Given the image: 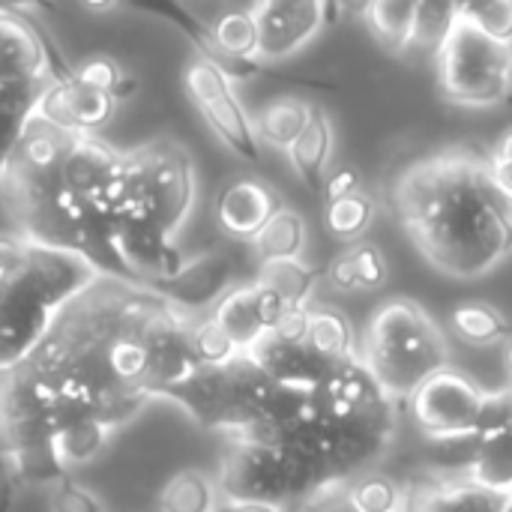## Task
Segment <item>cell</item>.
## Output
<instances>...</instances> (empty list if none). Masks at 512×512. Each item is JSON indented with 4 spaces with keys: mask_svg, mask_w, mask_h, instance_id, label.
Masks as SVG:
<instances>
[{
    "mask_svg": "<svg viewBox=\"0 0 512 512\" xmlns=\"http://www.w3.org/2000/svg\"><path fill=\"white\" fill-rule=\"evenodd\" d=\"M492 162L474 150H444L402 171L396 213L423 258L456 279L492 273L512 252L489 207Z\"/></svg>",
    "mask_w": 512,
    "mask_h": 512,
    "instance_id": "cell-1",
    "label": "cell"
},
{
    "mask_svg": "<svg viewBox=\"0 0 512 512\" xmlns=\"http://www.w3.org/2000/svg\"><path fill=\"white\" fill-rule=\"evenodd\" d=\"M360 360L393 402H411L429 378L450 369V348L420 303L393 297L372 315Z\"/></svg>",
    "mask_w": 512,
    "mask_h": 512,
    "instance_id": "cell-2",
    "label": "cell"
},
{
    "mask_svg": "<svg viewBox=\"0 0 512 512\" xmlns=\"http://www.w3.org/2000/svg\"><path fill=\"white\" fill-rule=\"evenodd\" d=\"M273 390L276 384L246 354H240L231 366L198 369L189 381L159 390L156 399L177 402L198 426L222 432L231 441L264 426Z\"/></svg>",
    "mask_w": 512,
    "mask_h": 512,
    "instance_id": "cell-3",
    "label": "cell"
},
{
    "mask_svg": "<svg viewBox=\"0 0 512 512\" xmlns=\"http://www.w3.org/2000/svg\"><path fill=\"white\" fill-rule=\"evenodd\" d=\"M195 201V168L174 141H150L123 153V219L144 222L165 237H177Z\"/></svg>",
    "mask_w": 512,
    "mask_h": 512,
    "instance_id": "cell-4",
    "label": "cell"
},
{
    "mask_svg": "<svg viewBox=\"0 0 512 512\" xmlns=\"http://www.w3.org/2000/svg\"><path fill=\"white\" fill-rule=\"evenodd\" d=\"M327 480L330 477L318 465L288 453L285 447L261 441H228L216 489L219 501L297 507Z\"/></svg>",
    "mask_w": 512,
    "mask_h": 512,
    "instance_id": "cell-5",
    "label": "cell"
},
{
    "mask_svg": "<svg viewBox=\"0 0 512 512\" xmlns=\"http://www.w3.org/2000/svg\"><path fill=\"white\" fill-rule=\"evenodd\" d=\"M438 60L441 90L450 102L489 108L512 93V45L489 39L465 18H459Z\"/></svg>",
    "mask_w": 512,
    "mask_h": 512,
    "instance_id": "cell-6",
    "label": "cell"
},
{
    "mask_svg": "<svg viewBox=\"0 0 512 512\" xmlns=\"http://www.w3.org/2000/svg\"><path fill=\"white\" fill-rule=\"evenodd\" d=\"M186 93L192 96L195 108L204 114L213 135L243 162L261 165V141L255 135V123L243 111L240 99L231 90V81L207 60L195 57L183 69Z\"/></svg>",
    "mask_w": 512,
    "mask_h": 512,
    "instance_id": "cell-7",
    "label": "cell"
},
{
    "mask_svg": "<svg viewBox=\"0 0 512 512\" xmlns=\"http://www.w3.org/2000/svg\"><path fill=\"white\" fill-rule=\"evenodd\" d=\"M483 402H486V390H480L468 375L456 369H444L411 396V414L429 441L456 438V435H471L477 429Z\"/></svg>",
    "mask_w": 512,
    "mask_h": 512,
    "instance_id": "cell-8",
    "label": "cell"
},
{
    "mask_svg": "<svg viewBox=\"0 0 512 512\" xmlns=\"http://www.w3.org/2000/svg\"><path fill=\"white\" fill-rule=\"evenodd\" d=\"M57 309H51L21 279H0V375L18 369L48 336Z\"/></svg>",
    "mask_w": 512,
    "mask_h": 512,
    "instance_id": "cell-9",
    "label": "cell"
},
{
    "mask_svg": "<svg viewBox=\"0 0 512 512\" xmlns=\"http://www.w3.org/2000/svg\"><path fill=\"white\" fill-rule=\"evenodd\" d=\"M237 279V258L225 249H210L198 258H186V264L171 279L150 285V291L192 318L195 312H213L219 300L240 285Z\"/></svg>",
    "mask_w": 512,
    "mask_h": 512,
    "instance_id": "cell-10",
    "label": "cell"
},
{
    "mask_svg": "<svg viewBox=\"0 0 512 512\" xmlns=\"http://www.w3.org/2000/svg\"><path fill=\"white\" fill-rule=\"evenodd\" d=\"M258 24V60L276 63L306 48L327 24V3L318 0H264L252 3Z\"/></svg>",
    "mask_w": 512,
    "mask_h": 512,
    "instance_id": "cell-11",
    "label": "cell"
},
{
    "mask_svg": "<svg viewBox=\"0 0 512 512\" xmlns=\"http://www.w3.org/2000/svg\"><path fill=\"white\" fill-rule=\"evenodd\" d=\"M114 105H117V99L111 93L93 90V87L75 81L69 72V75L54 78L45 87V93L36 105V120H42L54 129L72 132V135H93L96 129H102L111 120Z\"/></svg>",
    "mask_w": 512,
    "mask_h": 512,
    "instance_id": "cell-12",
    "label": "cell"
},
{
    "mask_svg": "<svg viewBox=\"0 0 512 512\" xmlns=\"http://www.w3.org/2000/svg\"><path fill=\"white\" fill-rule=\"evenodd\" d=\"M69 72L57 66L45 36L30 21L12 9H0V81H48Z\"/></svg>",
    "mask_w": 512,
    "mask_h": 512,
    "instance_id": "cell-13",
    "label": "cell"
},
{
    "mask_svg": "<svg viewBox=\"0 0 512 512\" xmlns=\"http://www.w3.org/2000/svg\"><path fill=\"white\" fill-rule=\"evenodd\" d=\"M282 312L285 303L273 291L252 282V285H237L231 294H225L219 306L210 312V318L237 342L243 354H249L267 333H273Z\"/></svg>",
    "mask_w": 512,
    "mask_h": 512,
    "instance_id": "cell-14",
    "label": "cell"
},
{
    "mask_svg": "<svg viewBox=\"0 0 512 512\" xmlns=\"http://www.w3.org/2000/svg\"><path fill=\"white\" fill-rule=\"evenodd\" d=\"M276 189L258 177H240L228 183L216 198V222L234 240H255L261 228L282 210Z\"/></svg>",
    "mask_w": 512,
    "mask_h": 512,
    "instance_id": "cell-15",
    "label": "cell"
},
{
    "mask_svg": "<svg viewBox=\"0 0 512 512\" xmlns=\"http://www.w3.org/2000/svg\"><path fill=\"white\" fill-rule=\"evenodd\" d=\"M507 495L489 492L468 477H426L405 486L402 512H501Z\"/></svg>",
    "mask_w": 512,
    "mask_h": 512,
    "instance_id": "cell-16",
    "label": "cell"
},
{
    "mask_svg": "<svg viewBox=\"0 0 512 512\" xmlns=\"http://www.w3.org/2000/svg\"><path fill=\"white\" fill-rule=\"evenodd\" d=\"M276 387L306 393L312 396L324 378H327V363H321L306 345H288L273 336H264L249 354H246Z\"/></svg>",
    "mask_w": 512,
    "mask_h": 512,
    "instance_id": "cell-17",
    "label": "cell"
},
{
    "mask_svg": "<svg viewBox=\"0 0 512 512\" xmlns=\"http://www.w3.org/2000/svg\"><path fill=\"white\" fill-rule=\"evenodd\" d=\"M333 141H336V135H333V123H330L327 111L321 105H312L309 123H306L303 135L294 141V147L288 150V156H291V165H294L300 183L315 195L324 192Z\"/></svg>",
    "mask_w": 512,
    "mask_h": 512,
    "instance_id": "cell-18",
    "label": "cell"
},
{
    "mask_svg": "<svg viewBox=\"0 0 512 512\" xmlns=\"http://www.w3.org/2000/svg\"><path fill=\"white\" fill-rule=\"evenodd\" d=\"M327 279L339 291H378L390 279L387 258L378 243L357 240L345 246L327 267Z\"/></svg>",
    "mask_w": 512,
    "mask_h": 512,
    "instance_id": "cell-19",
    "label": "cell"
},
{
    "mask_svg": "<svg viewBox=\"0 0 512 512\" xmlns=\"http://www.w3.org/2000/svg\"><path fill=\"white\" fill-rule=\"evenodd\" d=\"M48 81H0V168L21 141L24 129L36 117V105L45 93Z\"/></svg>",
    "mask_w": 512,
    "mask_h": 512,
    "instance_id": "cell-20",
    "label": "cell"
},
{
    "mask_svg": "<svg viewBox=\"0 0 512 512\" xmlns=\"http://www.w3.org/2000/svg\"><path fill=\"white\" fill-rule=\"evenodd\" d=\"M210 9H213L210 18H198L189 9L186 12L207 27L219 51L237 60H258V24L252 6H210Z\"/></svg>",
    "mask_w": 512,
    "mask_h": 512,
    "instance_id": "cell-21",
    "label": "cell"
},
{
    "mask_svg": "<svg viewBox=\"0 0 512 512\" xmlns=\"http://www.w3.org/2000/svg\"><path fill=\"white\" fill-rule=\"evenodd\" d=\"M450 327L453 333L474 348H492L512 339V324L507 315L483 300H468V303H456L450 309Z\"/></svg>",
    "mask_w": 512,
    "mask_h": 512,
    "instance_id": "cell-22",
    "label": "cell"
},
{
    "mask_svg": "<svg viewBox=\"0 0 512 512\" xmlns=\"http://www.w3.org/2000/svg\"><path fill=\"white\" fill-rule=\"evenodd\" d=\"M312 105L297 99V96H282L267 102L258 117H255V135L258 141L276 147V150H291L294 141L303 135L306 123H309Z\"/></svg>",
    "mask_w": 512,
    "mask_h": 512,
    "instance_id": "cell-23",
    "label": "cell"
},
{
    "mask_svg": "<svg viewBox=\"0 0 512 512\" xmlns=\"http://www.w3.org/2000/svg\"><path fill=\"white\" fill-rule=\"evenodd\" d=\"M321 276H324L321 267H312L300 258H291V261L261 264L255 282L261 288L273 291L285 306H309V297H312Z\"/></svg>",
    "mask_w": 512,
    "mask_h": 512,
    "instance_id": "cell-24",
    "label": "cell"
},
{
    "mask_svg": "<svg viewBox=\"0 0 512 512\" xmlns=\"http://www.w3.org/2000/svg\"><path fill=\"white\" fill-rule=\"evenodd\" d=\"M252 249H255V258L261 264L300 258L303 249H306V222H303V216L297 210H291V207H282L261 228V234L252 240Z\"/></svg>",
    "mask_w": 512,
    "mask_h": 512,
    "instance_id": "cell-25",
    "label": "cell"
},
{
    "mask_svg": "<svg viewBox=\"0 0 512 512\" xmlns=\"http://www.w3.org/2000/svg\"><path fill=\"white\" fill-rule=\"evenodd\" d=\"M306 348L327 366L345 363L351 357H357L354 351V333L351 324L342 312L336 309H312V321H309V336H306Z\"/></svg>",
    "mask_w": 512,
    "mask_h": 512,
    "instance_id": "cell-26",
    "label": "cell"
},
{
    "mask_svg": "<svg viewBox=\"0 0 512 512\" xmlns=\"http://www.w3.org/2000/svg\"><path fill=\"white\" fill-rule=\"evenodd\" d=\"M414 15H417V3H405V0H375L363 6V18L372 36L387 51H396V54L411 48Z\"/></svg>",
    "mask_w": 512,
    "mask_h": 512,
    "instance_id": "cell-27",
    "label": "cell"
},
{
    "mask_svg": "<svg viewBox=\"0 0 512 512\" xmlns=\"http://www.w3.org/2000/svg\"><path fill=\"white\" fill-rule=\"evenodd\" d=\"M459 18H462V3L420 0V3H417V15H414L411 48L426 51V54H441L444 45L450 42V36H453Z\"/></svg>",
    "mask_w": 512,
    "mask_h": 512,
    "instance_id": "cell-28",
    "label": "cell"
},
{
    "mask_svg": "<svg viewBox=\"0 0 512 512\" xmlns=\"http://www.w3.org/2000/svg\"><path fill=\"white\" fill-rule=\"evenodd\" d=\"M114 429L102 420H78L63 426L54 435V453L60 459V465L69 471L75 465H87L93 462L111 441Z\"/></svg>",
    "mask_w": 512,
    "mask_h": 512,
    "instance_id": "cell-29",
    "label": "cell"
},
{
    "mask_svg": "<svg viewBox=\"0 0 512 512\" xmlns=\"http://www.w3.org/2000/svg\"><path fill=\"white\" fill-rule=\"evenodd\" d=\"M159 504L162 512H216L219 489L207 474L189 468L168 480V486L159 495Z\"/></svg>",
    "mask_w": 512,
    "mask_h": 512,
    "instance_id": "cell-30",
    "label": "cell"
},
{
    "mask_svg": "<svg viewBox=\"0 0 512 512\" xmlns=\"http://www.w3.org/2000/svg\"><path fill=\"white\" fill-rule=\"evenodd\" d=\"M468 480L489 489V492H512V432L480 441L477 462L468 471Z\"/></svg>",
    "mask_w": 512,
    "mask_h": 512,
    "instance_id": "cell-31",
    "label": "cell"
},
{
    "mask_svg": "<svg viewBox=\"0 0 512 512\" xmlns=\"http://www.w3.org/2000/svg\"><path fill=\"white\" fill-rule=\"evenodd\" d=\"M375 213H378V204L375 198L363 189V192H354L348 198H339V201H330L324 207V222H327V231L336 237V240H351L357 243L369 225L375 222Z\"/></svg>",
    "mask_w": 512,
    "mask_h": 512,
    "instance_id": "cell-32",
    "label": "cell"
},
{
    "mask_svg": "<svg viewBox=\"0 0 512 512\" xmlns=\"http://www.w3.org/2000/svg\"><path fill=\"white\" fill-rule=\"evenodd\" d=\"M189 345H192V354L198 357V363L204 369H222V366H231L243 351L237 348V342L213 321V318H204V321H192L189 327Z\"/></svg>",
    "mask_w": 512,
    "mask_h": 512,
    "instance_id": "cell-33",
    "label": "cell"
},
{
    "mask_svg": "<svg viewBox=\"0 0 512 512\" xmlns=\"http://www.w3.org/2000/svg\"><path fill=\"white\" fill-rule=\"evenodd\" d=\"M351 501L357 512H402L405 486L384 474H366L351 480Z\"/></svg>",
    "mask_w": 512,
    "mask_h": 512,
    "instance_id": "cell-34",
    "label": "cell"
},
{
    "mask_svg": "<svg viewBox=\"0 0 512 512\" xmlns=\"http://www.w3.org/2000/svg\"><path fill=\"white\" fill-rule=\"evenodd\" d=\"M72 78L93 87V90H102V93H111L114 99H123L126 93L135 90V81L126 78V72L111 60V57H87L81 66L72 69Z\"/></svg>",
    "mask_w": 512,
    "mask_h": 512,
    "instance_id": "cell-35",
    "label": "cell"
},
{
    "mask_svg": "<svg viewBox=\"0 0 512 512\" xmlns=\"http://www.w3.org/2000/svg\"><path fill=\"white\" fill-rule=\"evenodd\" d=\"M462 18L474 24L489 39L512 45V0H486V3H462Z\"/></svg>",
    "mask_w": 512,
    "mask_h": 512,
    "instance_id": "cell-36",
    "label": "cell"
},
{
    "mask_svg": "<svg viewBox=\"0 0 512 512\" xmlns=\"http://www.w3.org/2000/svg\"><path fill=\"white\" fill-rule=\"evenodd\" d=\"M504 432H512V390L486 393V402L480 408L474 435L480 441H486V438H495V435H504Z\"/></svg>",
    "mask_w": 512,
    "mask_h": 512,
    "instance_id": "cell-37",
    "label": "cell"
},
{
    "mask_svg": "<svg viewBox=\"0 0 512 512\" xmlns=\"http://www.w3.org/2000/svg\"><path fill=\"white\" fill-rule=\"evenodd\" d=\"M297 512H357L354 501H351V480H327L321 483L312 495H306Z\"/></svg>",
    "mask_w": 512,
    "mask_h": 512,
    "instance_id": "cell-38",
    "label": "cell"
},
{
    "mask_svg": "<svg viewBox=\"0 0 512 512\" xmlns=\"http://www.w3.org/2000/svg\"><path fill=\"white\" fill-rule=\"evenodd\" d=\"M51 512H105V507L93 492L81 489L78 483L66 477L51 492Z\"/></svg>",
    "mask_w": 512,
    "mask_h": 512,
    "instance_id": "cell-39",
    "label": "cell"
},
{
    "mask_svg": "<svg viewBox=\"0 0 512 512\" xmlns=\"http://www.w3.org/2000/svg\"><path fill=\"white\" fill-rule=\"evenodd\" d=\"M309 321H312V309L309 306H285L282 318L276 321L273 339L279 342H288V345H306V336H309Z\"/></svg>",
    "mask_w": 512,
    "mask_h": 512,
    "instance_id": "cell-40",
    "label": "cell"
},
{
    "mask_svg": "<svg viewBox=\"0 0 512 512\" xmlns=\"http://www.w3.org/2000/svg\"><path fill=\"white\" fill-rule=\"evenodd\" d=\"M354 192H363V177L357 168L345 165V168H336L333 174H327V183H324V198L327 204L330 201H339V198H348Z\"/></svg>",
    "mask_w": 512,
    "mask_h": 512,
    "instance_id": "cell-41",
    "label": "cell"
},
{
    "mask_svg": "<svg viewBox=\"0 0 512 512\" xmlns=\"http://www.w3.org/2000/svg\"><path fill=\"white\" fill-rule=\"evenodd\" d=\"M489 207H492L498 225L504 228V234L510 237L512 243V192L495 180V174H492V183H489Z\"/></svg>",
    "mask_w": 512,
    "mask_h": 512,
    "instance_id": "cell-42",
    "label": "cell"
},
{
    "mask_svg": "<svg viewBox=\"0 0 512 512\" xmlns=\"http://www.w3.org/2000/svg\"><path fill=\"white\" fill-rule=\"evenodd\" d=\"M24 246H27V240L21 234H15V237L0 234V279H9L18 273V267L24 261Z\"/></svg>",
    "mask_w": 512,
    "mask_h": 512,
    "instance_id": "cell-43",
    "label": "cell"
},
{
    "mask_svg": "<svg viewBox=\"0 0 512 512\" xmlns=\"http://www.w3.org/2000/svg\"><path fill=\"white\" fill-rule=\"evenodd\" d=\"M219 512H297V507H279V504H237V501H219Z\"/></svg>",
    "mask_w": 512,
    "mask_h": 512,
    "instance_id": "cell-44",
    "label": "cell"
},
{
    "mask_svg": "<svg viewBox=\"0 0 512 512\" xmlns=\"http://www.w3.org/2000/svg\"><path fill=\"white\" fill-rule=\"evenodd\" d=\"M489 162L492 165H501V168H512V129L507 135H501V141L489 153Z\"/></svg>",
    "mask_w": 512,
    "mask_h": 512,
    "instance_id": "cell-45",
    "label": "cell"
},
{
    "mask_svg": "<svg viewBox=\"0 0 512 512\" xmlns=\"http://www.w3.org/2000/svg\"><path fill=\"white\" fill-rule=\"evenodd\" d=\"M492 174H495V180L504 186V189H510L512 192V168H501V165H492Z\"/></svg>",
    "mask_w": 512,
    "mask_h": 512,
    "instance_id": "cell-46",
    "label": "cell"
},
{
    "mask_svg": "<svg viewBox=\"0 0 512 512\" xmlns=\"http://www.w3.org/2000/svg\"><path fill=\"white\" fill-rule=\"evenodd\" d=\"M507 372H510V378H512V342H510V348H507Z\"/></svg>",
    "mask_w": 512,
    "mask_h": 512,
    "instance_id": "cell-47",
    "label": "cell"
},
{
    "mask_svg": "<svg viewBox=\"0 0 512 512\" xmlns=\"http://www.w3.org/2000/svg\"><path fill=\"white\" fill-rule=\"evenodd\" d=\"M501 512H512V492L507 495V504H504V510H501Z\"/></svg>",
    "mask_w": 512,
    "mask_h": 512,
    "instance_id": "cell-48",
    "label": "cell"
},
{
    "mask_svg": "<svg viewBox=\"0 0 512 512\" xmlns=\"http://www.w3.org/2000/svg\"><path fill=\"white\" fill-rule=\"evenodd\" d=\"M216 512H219V510H216Z\"/></svg>",
    "mask_w": 512,
    "mask_h": 512,
    "instance_id": "cell-49",
    "label": "cell"
}]
</instances>
